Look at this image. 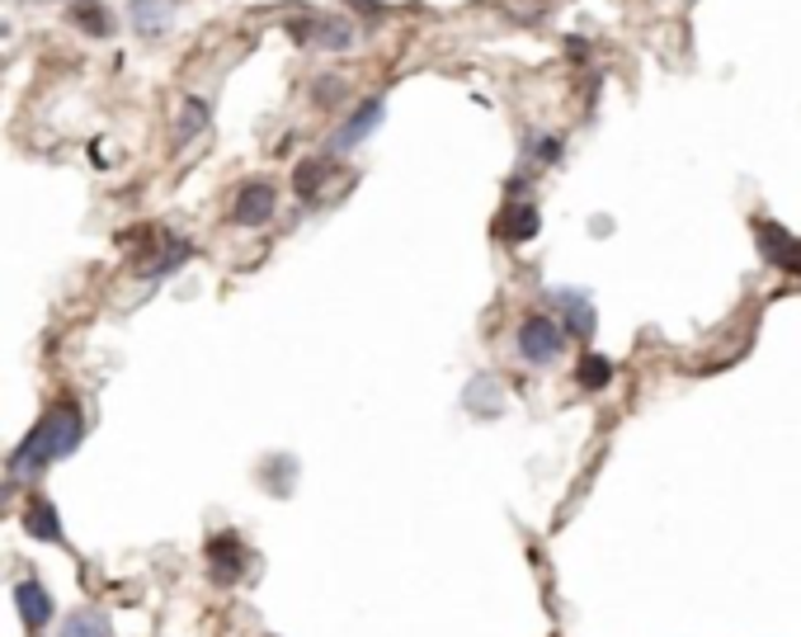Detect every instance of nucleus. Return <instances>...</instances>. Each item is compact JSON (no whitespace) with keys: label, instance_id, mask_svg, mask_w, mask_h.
<instances>
[{"label":"nucleus","instance_id":"f8f14e48","mask_svg":"<svg viewBox=\"0 0 801 637\" xmlns=\"http://www.w3.org/2000/svg\"><path fill=\"white\" fill-rule=\"evenodd\" d=\"M557 307H561V331L571 335V341H594V307H590V293L580 289H561L557 293Z\"/></svg>","mask_w":801,"mask_h":637},{"label":"nucleus","instance_id":"39448f33","mask_svg":"<svg viewBox=\"0 0 801 637\" xmlns=\"http://www.w3.org/2000/svg\"><path fill=\"white\" fill-rule=\"evenodd\" d=\"M203 557H208V576L218 581V586H241L245 566H251V547H245L236 534H212Z\"/></svg>","mask_w":801,"mask_h":637},{"label":"nucleus","instance_id":"ddd939ff","mask_svg":"<svg viewBox=\"0 0 801 637\" xmlns=\"http://www.w3.org/2000/svg\"><path fill=\"white\" fill-rule=\"evenodd\" d=\"M24 534L39 539V543H52V547L66 543L62 515H57V505H52L48 495H29V501H24Z\"/></svg>","mask_w":801,"mask_h":637},{"label":"nucleus","instance_id":"a211bd4d","mask_svg":"<svg viewBox=\"0 0 801 637\" xmlns=\"http://www.w3.org/2000/svg\"><path fill=\"white\" fill-rule=\"evenodd\" d=\"M462 406H467L472 416H500V387H495V378L476 374L467 383V393H462Z\"/></svg>","mask_w":801,"mask_h":637},{"label":"nucleus","instance_id":"0eeeda50","mask_svg":"<svg viewBox=\"0 0 801 637\" xmlns=\"http://www.w3.org/2000/svg\"><path fill=\"white\" fill-rule=\"evenodd\" d=\"M382 114H387V104H382L378 95L363 100L354 114H345V123H340V128H335V137H330V156H345V152L359 147L363 137H372V128L382 123Z\"/></svg>","mask_w":801,"mask_h":637},{"label":"nucleus","instance_id":"7ed1b4c3","mask_svg":"<svg viewBox=\"0 0 801 637\" xmlns=\"http://www.w3.org/2000/svg\"><path fill=\"white\" fill-rule=\"evenodd\" d=\"M514 345H519V359L533 368H547L566 354V331L551 312H528L519 331H514Z\"/></svg>","mask_w":801,"mask_h":637},{"label":"nucleus","instance_id":"aec40b11","mask_svg":"<svg viewBox=\"0 0 801 637\" xmlns=\"http://www.w3.org/2000/svg\"><path fill=\"white\" fill-rule=\"evenodd\" d=\"M208 123H212V118H208V100H185V109H180V133H175V142L185 147L189 137L208 133Z\"/></svg>","mask_w":801,"mask_h":637},{"label":"nucleus","instance_id":"6ab92c4d","mask_svg":"<svg viewBox=\"0 0 801 637\" xmlns=\"http://www.w3.org/2000/svg\"><path fill=\"white\" fill-rule=\"evenodd\" d=\"M576 383L584 387V393H603V387L613 383V359H603V354L584 349L580 364H576Z\"/></svg>","mask_w":801,"mask_h":637},{"label":"nucleus","instance_id":"2eb2a0df","mask_svg":"<svg viewBox=\"0 0 801 637\" xmlns=\"http://www.w3.org/2000/svg\"><path fill=\"white\" fill-rule=\"evenodd\" d=\"M57 637H114V628H109V614H104V609L81 605V609H71V614L62 618Z\"/></svg>","mask_w":801,"mask_h":637},{"label":"nucleus","instance_id":"b1692460","mask_svg":"<svg viewBox=\"0 0 801 637\" xmlns=\"http://www.w3.org/2000/svg\"><path fill=\"white\" fill-rule=\"evenodd\" d=\"M0 33H6V29H0Z\"/></svg>","mask_w":801,"mask_h":637},{"label":"nucleus","instance_id":"f257e3e1","mask_svg":"<svg viewBox=\"0 0 801 637\" xmlns=\"http://www.w3.org/2000/svg\"><path fill=\"white\" fill-rule=\"evenodd\" d=\"M85 439V411L76 401H57L48 406V411L33 420V430L14 445L10 453V477H20V482H33V477H43L52 463H62L81 449Z\"/></svg>","mask_w":801,"mask_h":637},{"label":"nucleus","instance_id":"f3484780","mask_svg":"<svg viewBox=\"0 0 801 637\" xmlns=\"http://www.w3.org/2000/svg\"><path fill=\"white\" fill-rule=\"evenodd\" d=\"M71 24H81V33H91V39H109L114 14L104 10V0H76L71 6Z\"/></svg>","mask_w":801,"mask_h":637},{"label":"nucleus","instance_id":"4be33fe9","mask_svg":"<svg viewBox=\"0 0 801 637\" xmlns=\"http://www.w3.org/2000/svg\"><path fill=\"white\" fill-rule=\"evenodd\" d=\"M345 6H349L354 14H363V20H378V14L387 10V6H382V0H345Z\"/></svg>","mask_w":801,"mask_h":637},{"label":"nucleus","instance_id":"412c9836","mask_svg":"<svg viewBox=\"0 0 801 637\" xmlns=\"http://www.w3.org/2000/svg\"><path fill=\"white\" fill-rule=\"evenodd\" d=\"M528 156H533L538 166L561 161V137H533V142H528Z\"/></svg>","mask_w":801,"mask_h":637},{"label":"nucleus","instance_id":"9d476101","mask_svg":"<svg viewBox=\"0 0 801 637\" xmlns=\"http://www.w3.org/2000/svg\"><path fill=\"white\" fill-rule=\"evenodd\" d=\"M335 175H340V156H307L297 170H293V189H297V199L302 203H316L320 194H326L335 185Z\"/></svg>","mask_w":801,"mask_h":637},{"label":"nucleus","instance_id":"dca6fc26","mask_svg":"<svg viewBox=\"0 0 801 637\" xmlns=\"http://www.w3.org/2000/svg\"><path fill=\"white\" fill-rule=\"evenodd\" d=\"M260 482L270 487L274 495H293V487H297V458L293 453H270L260 463Z\"/></svg>","mask_w":801,"mask_h":637},{"label":"nucleus","instance_id":"20e7f679","mask_svg":"<svg viewBox=\"0 0 801 637\" xmlns=\"http://www.w3.org/2000/svg\"><path fill=\"white\" fill-rule=\"evenodd\" d=\"M147 237V251L133 255V274L151 279V283H166L185 270L193 260V241L189 237H175V232H141Z\"/></svg>","mask_w":801,"mask_h":637},{"label":"nucleus","instance_id":"f03ea898","mask_svg":"<svg viewBox=\"0 0 801 637\" xmlns=\"http://www.w3.org/2000/svg\"><path fill=\"white\" fill-rule=\"evenodd\" d=\"M293 43L302 48H320V52H345L359 43V24L349 14H326V10H302L288 20Z\"/></svg>","mask_w":801,"mask_h":637},{"label":"nucleus","instance_id":"6e6552de","mask_svg":"<svg viewBox=\"0 0 801 637\" xmlns=\"http://www.w3.org/2000/svg\"><path fill=\"white\" fill-rule=\"evenodd\" d=\"M14 609H20V624L29 633H43L52 624V614H57V605H52V591L43 586L39 576L14 581Z\"/></svg>","mask_w":801,"mask_h":637},{"label":"nucleus","instance_id":"1a4fd4ad","mask_svg":"<svg viewBox=\"0 0 801 637\" xmlns=\"http://www.w3.org/2000/svg\"><path fill=\"white\" fill-rule=\"evenodd\" d=\"M755 241H759V255L778 264L788 274H801V241L792 232H782L778 222H755Z\"/></svg>","mask_w":801,"mask_h":637},{"label":"nucleus","instance_id":"423d86ee","mask_svg":"<svg viewBox=\"0 0 801 637\" xmlns=\"http://www.w3.org/2000/svg\"><path fill=\"white\" fill-rule=\"evenodd\" d=\"M278 212V185L274 180H245L231 199V222L236 227H264Z\"/></svg>","mask_w":801,"mask_h":637},{"label":"nucleus","instance_id":"9b49d317","mask_svg":"<svg viewBox=\"0 0 801 637\" xmlns=\"http://www.w3.org/2000/svg\"><path fill=\"white\" fill-rule=\"evenodd\" d=\"M538 227H542V212L538 203H528V199H514L500 218H495V237L500 241H514V246H524L538 237Z\"/></svg>","mask_w":801,"mask_h":637},{"label":"nucleus","instance_id":"4468645a","mask_svg":"<svg viewBox=\"0 0 801 637\" xmlns=\"http://www.w3.org/2000/svg\"><path fill=\"white\" fill-rule=\"evenodd\" d=\"M175 14H180V0H128V20L141 39H160L175 24Z\"/></svg>","mask_w":801,"mask_h":637},{"label":"nucleus","instance_id":"5701e85b","mask_svg":"<svg viewBox=\"0 0 801 637\" xmlns=\"http://www.w3.org/2000/svg\"><path fill=\"white\" fill-rule=\"evenodd\" d=\"M6 501H10V491H6V487H0V510H6Z\"/></svg>","mask_w":801,"mask_h":637}]
</instances>
